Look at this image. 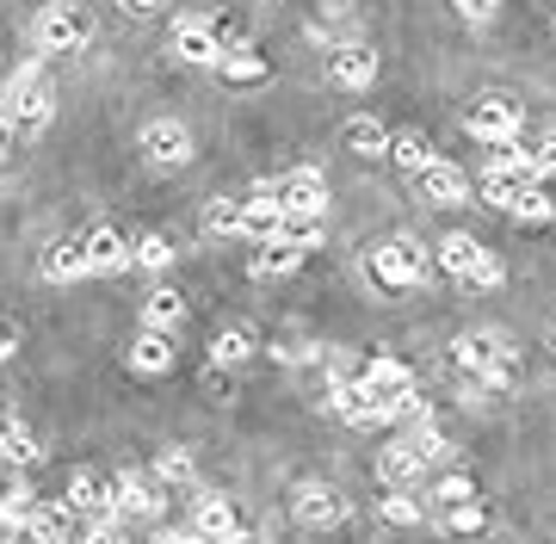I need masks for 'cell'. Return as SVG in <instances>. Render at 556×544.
Masks as SVG:
<instances>
[{
	"instance_id": "d590c367",
	"label": "cell",
	"mask_w": 556,
	"mask_h": 544,
	"mask_svg": "<svg viewBox=\"0 0 556 544\" xmlns=\"http://www.w3.org/2000/svg\"><path fill=\"white\" fill-rule=\"evenodd\" d=\"M439 520L452 526V532H482V502H464V507H445Z\"/></svg>"
},
{
	"instance_id": "6da1fadb",
	"label": "cell",
	"mask_w": 556,
	"mask_h": 544,
	"mask_svg": "<svg viewBox=\"0 0 556 544\" xmlns=\"http://www.w3.org/2000/svg\"><path fill=\"white\" fill-rule=\"evenodd\" d=\"M50 112H56V81L43 75L38 62H25L20 75H13V87H7V124L13 130H43Z\"/></svg>"
},
{
	"instance_id": "2e32d148",
	"label": "cell",
	"mask_w": 556,
	"mask_h": 544,
	"mask_svg": "<svg viewBox=\"0 0 556 544\" xmlns=\"http://www.w3.org/2000/svg\"><path fill=\"white\" fill-rule=\"evenodd\" d=\"M415 192L427 204H464L470 199V180H464V167H452V162H427L415 174Z\"/></svg>"
},
{
	"instance_id": "e0dca14e",
	"label": "cell",
	"mask_w": 556,
	"mask_h": 544,
	"mask_svg": "<svg viewBox=\"0 0 556 544\" xmlns=\"http://www.w3.org/2000/svg\"><path fill=\"white\" fill-rule=\"evenodd\" d=\"M229 532H241V520H236V507H229V495H204V502L192 507V539L223 544Z\"/></svg>"
},
{
	"instance_id": "d6986e66",
	"label": "cell",
	"mask_w": 556,
	"mask_h": 544,
	"mask_svg": "<svg viewBox=\"0 0 556 544\" xmlns=\"http://www.w3.org/2000/svg\"><path fill=\"white\" fill-rule=\"evenodd\" d=\"M167 365H174V341H167V328H142L137 341H130V371L161 378Z\"/></svg>"
},
{
	"instance_id": "f35d334b",
	"label": "cell",
	"mask_w": 556,
	"mask_h": 544,
	"mask_svg": "<svg viewBox=\"0 0 556 544\" xmlns=\"http://www.w3.org/2000/svg\"><path fill=\"white\" fill-rule=\"evenodd\" d=\"M457 7V20H470V25H489L501 13V0H452Z\"/></svg>"
},
{
	"instance_id": "f6af8a7d",
	"label": "cell",
	"mask_w": 556,
	"mask_h": 544,
	"mask_svg": "<svg viewBox=\"0 0 556 544\" xmlns=\"http://www.w3.org/2000/svg\"><path fill=\"white\" fill-rule=\"evenodd\" d=\"M161 544H192V539H161Z\"/></svg>"
},
{
	"instance_id": "ee69618b",
	"label": "cell",
	"mask_w": 556,
	"mask_h": 544,
	"mask_svg": "<svg viewBox=\"0 0 556 544\" xmlns=\"http://www.w3.org/2000/svg\"><path fill=\"white\" fill-rule=\"evenodd\" d=\"M223 544H254V539H248V532H229V539H223Z\"/></svg>"
},
{
	"instance_id": "cb8c5ba5",
	"label": "cell",
	"mask_w": 556,
	"mask_h": 544,
	"mask_svg": "<svg viewBox=\"0 0 556 544\" xmlns=\"http://www.w3.org/2000/svg\"><path fill=\"white\" fill-rule=\"evenodd\" d=\"M340 137H346V149H353V155H390V142H396L378 118H346V130H340Z\"/></svg>"
},
{
	"instance_id": "bcb514c9",
	"label": "cell",
	"mask_w": 556,
	"mask_h": 544,
	"mask_svg": "<svg viewBox=\"0 0 556 544\" xmlns=\"http://www.w3.org/2000/svg\"><path fill=\"white\" fill-rule=\"evenodd\" d=\"M551 353H556V334H551Z\"/></svg>"
},
{
	"instance_id": "7c38bea8",
	"label": "cell",
	"mask_w": 556,
	"mask_h": 544,
	"mask_svg": "<svg viewBox=\"0 0 556 544\" xmlns=\"http://www.w3.org/2000/svg\"><path fill=\"white\" fill-rule=\"evenodd\" d=\"M291 507H298V520L309 526V532H328V526L346 520V495H340V489H328V483H303Z\"/></svg>"
},
{
	"instance_id": "8d00e7d4",
	"label": "cell",
	"mask_w": 556,
	"mask_h": 544,
	"mask_svg": "<svg viewBox=\"0 0 556 544\" xmlns=\"http://www.w3.org/2000/svg\"><path fill=\"white\" fill-rule=\"evenodd\" d=\"M514 217H519V223H544V217H551V192H544V186H532V192L519 199Z\"/></svg>"
},
{
	"instance_id": "60d3db41",
	"label": "cell",
	"mask_w": 556,
	"mask_h": 544,
	"mask_svg": "<svg viewBox=\"0 0 556 544\" xmlns=\"http://www.w3.org/2000/svg\"><path fill=\"white\" fill-rule=\"evenodd\" d=\"M408 440H415V445H420V458H427V464H433V458H445V452H452V445L439 440L433 427H420V433H408Z\"/></svg>"
},
{
	"instance_id": "74e56055",
	"label": "cell",
	"mask_w": 556,
	"mask_h": 544,
	"mask_svg": "<svg viewBox=\"0 0 556 544\" xmlns=\"http://www.w3.org/2000/svg\"><path fill=\"white\" fill-rule=\"evenodd\" d=\"M161 477L167 483H192V452H161Z\"/></svg>"
},
{
	"instance_id": "1f68e13d",
	"label": "cell",
	"mask_w": 556,
	"mask_h": 544,
	"mask_svg": "<svg viewBox=\"0 0 556 544\" xmlns=\"http://www.w3.org/2000/svg\"><path fill=\"white\" fill-rule=\"evenodd\" d=\"M464 502H477V483L470 477H445V483L433 489V507L445 514V507H464Z\"/></svg>"
},
{
	"instance_id": "484cf974",
	"label": "cell",
	"mask_w": 556,
	"mask_h": 544,
	"mask_svg": "<svg viewBox=\"0 0 556 544\" xmlns=\"http://www.w3.org/2000/svg\"><path fill=\"white\" fill-rule=\"evenodd\" d=\"M390 155H396V167H408V174H420L427 162H439L433 149H427V137H420V130H402V137L390 142Z\"/></svg>"
},
{
	"instance_id": "7a4b0ae2",
	"label": "cell",
	"mask_w": 556,
	"mask_h": 544,
	"mask_svg": "<svg viewBox=\"0 0 556 544\" xmlns=\"http://www.w3.org/2000/svg\"><path fill=\"white\" fill-rule=\"evenodd\" d=\"M457 365L477 371V378H489V383H507L514 378V346H507L501 328H477V334L457 341Z\"/></svg>"
},
{
	"instance_id": "5b68a950",
	"label": "cell",
	"mask_w": 556,
	"mask_h": 544,
	"mask_svg": "<svg viewBox=\"0 0 556 544\" xmlns=\"http://www.w3.org/2000/svg\"><path fill=\"white\" fill-rule=\"evenodd\" d=\"M439 266L457 273L464 284H501V261L477 242V236H445V242H439Z\"/></svg>"
},
{
	"instance_id": "4dcf8cb0",
	"label": "cell",
	"mask_w": 556,
	"mask_h": 544,
	"mask_svg": "<svg viewBox=\"0 0 556 544\" xmlns=\"http://www.w3.org/2000/svg\"><path fill=\"white\" fill-rule=\"evenodd\" d=\"M278 236H285L291 248H303V254H309V248L321 242V217H285V229H278Z\"/></svg>"
},
{
	"instance_id": "ac0fdd59",
	"label": "cell",
	"mask_w": 556,
	"mask_h": 544,
	"mask_svg": "<svg viewBox=\"0 0 556 544\" xmlns=\"http://www.w3.org/2000/svg\"><path fill=\"white\" fill-rule=\"evenodd\" d=\"M80 273H93V254L80 236H62V242L43 248V279H80Z\"/></svg>"
},
{
	"instance_id": "d6a6232c",
	"label": "cell",
	"mask_w": 556,
	"mask_h": 544,
	"mask_svg": "<svg viewBox=\"0 0 556 544\" xmlns=\"http://www.w3.org/2000/svg\"><path fill=\"white\" fill-rule=\"evenodd\" d=\"M378 514H383L390 526H415V520H427V507H420V502H408V495H383V502H378Z\"/></svg>"
},
{
	"instance_id": "8fae6325",
	"label": "cell",
	"mask_w": 556,
	"mask_h": 544,
	"mask_svg": "<svg viewBox=\"0 0 556 544\" xmlns=\"http://www.w3.org/2000/svg\"><path fill=\"white\" fill-rule=\"evenodd\" d=\"M285 199H278L273 186H260V192H248L241 199V236H254V242H273L278 229H285Z\"/></svg>"
},
{
	"instance_id": "f546056e",
	"label": "cell",
	"mask_w": 556,
	"mask_h": 544,
	"mask_svg": "<svg viewBox=\"0 0 556 544\" xmlns=\"http://www.w3.org/2000/svg\"><path fill=\"white\" fill-rule=\"evenodd\" d=\"M204 229H211V236H241V204L217 199L211 211H204Z\"/></svg>"
},
{
	"instance_id": "9c48e42d",
	"label": "cell",
	"mask_w": 556,
	"mask_h": 544,
	"mask_svg": "<svg viewBox=\"0 0 556 544\" xmlns=\"http://www.w3.org/2000/svg\"><path fill=\"white\" fill-rule=\"evenodd\" d=\"M142 155H149L155 167H186L192 162V130L174 124V118H155L149 130H142Z\"/></svg>"
},
{
	"instance_id": "4fadbf2b",
	"label": "cell",
	"mask_w": 556,
	"mask_h": 544,
	"mask_svg": "<svg viewBox=\"0 0 556 544\" xmlns=\"http://www.w3.org/2000/svg\"><path fill=\"white\" fill-rule=\"evenodd\" d=\"M328 81L334 87H371L378 81V50H365V43H340V50H328Z\"/></svg>"
},
{
	"instance_id": "e575fe53",
	"label": "cell",
	"mask_w": 556,
	"mask_h": 544,
	"mask_svg": "<svg viewBox=\"0 0 556 544\" xmlns=\"http://www.w3.org/2000/svg\"><path fill=\"white\" fill-rule=\"evenodd\" d=\"M167 261H174V242H167V236H142L137 242V266H155L161 273Z\"/></svg>"
},
{
	"instance_id": "ab89813d",
	"label": "cell",
	"mask_w": 556,
	"mask_h": 544,
	"mask_svg": "<svg viewBox=\"0 0 556 544\" xmlns=\"http://www.w3.org/2000/svg\"><path fill=\"white\" fill-rule=\"evenodd\" d=\"M80 544H124V526H118V514H105V520H93V532Z\"/></svg>"
},
{
	"instance_id": "4316f807",
	"label": "cell",
	"mask_w": 556,
	"mask_h": 544,
	"mask_svg": "<svg viewBox=\"0 0 556 544\" xmlns=\"http://www.w3.org/2000/svg\"><path fill=\"white\" fill-rule=\"evenodd\" d=\"M223 75H229V81H260V75H266V62L254 56V50H248V43H236V50H223V62H217Z\"/></svg>"
},
{
	"instance_id": "3957f363",
	"label": "cell",
	"mask_w": 556,
	"mask_h": 544,
	"mask_svg": "<svg viewBox=\"0 0 556 544\" xmlns=\"http://www.w3.org/2000/svg\"><path fill=\"white\" fill-rule=\"evenodd\" d=\"M371 279L390 284V291H408V284L427 279V248L415 236H396V242L371 248Z\"/></svg>"
},
{
	"instance_id": "52a82bcc",
	"label": "cell",
	"mask_w": 556,
	"mask_h": 544,
	"mask_svg": "<svg viewBox=\"0 0 556 544\" xmlns=\"http://www.w3.org/2000/svg\"><path fill=\"white\" fill-rule=\"evenodd\" d=\"M223 50H229L223 25H211V20H179L174 25V56L179 62H192V68H217Z\"/></svg>"
},
{
	"instance_id": "9a60e30c",
	"label": "cell",
	"mask_w": 556,
	"mask_h": 544,
	"mask_svg": "<svg viewBox=\"0 0 556 544\" xmlns=\"http://www.w3.org/2000/svg\"><path fill=\"white\" fill-rule=\"evenodd\" d=\"M334 408H340V421H353V427H378V421H390L383 396H378V390H371L365 378H358V383H334Z\"/></svg>"
},
{
	"instance_id": "b9f144b4",
	"label": "cell",
	"mask_w": 556,
	"mask_h": 544,
	"mask_svg": "<svg viewBox=\"0 0 556 544\" xmlns=\"http://www.w3.org/2000/svg\"><path fill=\"white\" fill-rule=\"evenodd\" d=\"M532 167H538V174H556V137L532 149Z\"/></svg>"
},
{
	"instance_id": "277c9868",
	"label": "cell",
	"mask_w": 556,
	"mask_h": 544,
	"mask_svg": "<svg viewBox=\"0 0 556 544\" xmlns=\"http://www.w3.org/2000/svg\"><path fill=\"white\" fill-rule=\"evenodd\" d=\"M93 38V13L80 0H56L38 13V50H80Z\"/></svg>"
},
{
	"instance_id": "30bf717a",
	"label": "cell",
	"mask_w": 556,
	"mask_h": 544,
	"mask_svg": "<svg viewBox=\"0 0 556 544\" xmlns=\"http://www.w3.org/2000/svg\"><path fill=\"white\" fill-rule=\"evenodd\" d=\"M273 192L285 199V211H291V217H321V211H328V180H321L316 167H298V174H285Z\"/></svg>"
},
{
	"instance_id": "603a6c76",
	"label": "cell",
	"mask_w": 556,
	"mask_h": 544,
	"mask_svg": "<svg viewBox=\"0 0 556 544\" xmlns=\"http://www.w3.org/2000/svg\"><path fill=\"white\" fill-rule=\"evenodd\" d=\"M142 322L149 328H179L186 322V298H179L174 284H155V291L142 298Z\"/></svg>"
},
{
	"instance_id": "5bb4252c",
	"label": "cell",
	"mask_w": 556,
	"mask_h": 544,
	"mask_svg": "<svg viewBox=\"0 0 556 544\" xmlns=\"http://www.w3.org/2000/svg\"><path fill=\"white\" fill-rule=\"evenodd\" d=\"M112 507H118V520H155L161 507H167V495L149 477H118L112 483Z\"/></svg>"
},
{
	"instance_id": "83f0119b",
	"label": "cell",
	"mask_w": 556,
	"mask_h": 544,
	"mask_svg": "<svg viewBox=\"0 0 556 544\" xmlns=\"http://www.w3.org/2000/svg\"><path fill=\"white\" fill-rule=\"evenodd\" d=\"M248 353H254V341H248L241 328H223L217 341H211V365H241Z\"/></svg>"
},
{
	"instance_id": "ba28073f",
	"label": "cell",
	"mask_w": 556,
	"mask_h": 544,
	"mask_svg": "<svg viewBox=\"0 0 556 544\" xmlns=\"http://www.w3.org/2000/svg\"><path fill=\"white\" fill-rule=\"evenodd\" d=\"M464 130H470L477 142H514V130H519V105H514V100H501V93H489V100L470 105Z\"/></svg>"
},
{
	"instance_id": "7402d4cb",
	"label": "cell",
	"mask_w": 556,
	"mask_h": 544,
	"mask_svg": "<svg viewBox=\"0 0 556 544\" xmlns=\"http://www.w3.org/2000/svg\"><path fill=\"white\" fill-rule=\"evenodd\" d=\"M378 470L390 477V483H408V477H420V470H427V458H420L415 440H390L378 452Z\"/></svg>"
},
{
	"instance_id": "7bdbcfd3",
	"label": "cell",
	"mask_w": 556,
	"mask_h": 544,
	"mask_svg": "<svg viewBox=\"0 0 556 544\" xmlns=\"http://www.w3.org/2000/svg\"><path fill=\"white\" fill-rule=\"evenodd\" d=\"M124 7H130V13H155L161 0H124Z\"/></svg>"
},
{
	"instance_id": "d4e9b609",
	"label": "cell",
	"mask_w": 556,
	"mask_h": 544,
	"mask_svg": "<svg viewBox=\"0 0 556 544\" xmlns=\"http://www.w3.org/2000/svg\"><path fill=\"white\" fill-rule=\"evenodd\" d=\"M298 261H303V248H291L285 236H273V242L254 254V273H260V279H278V273H291Z\"/></svg>"
},
{
	"instance_id": "ffe728a7",
	"label": "cell",
	"mask_w": 556,
	"mask_h": 544,
	"mask_svg": "<svg viewBox=\"0 0 556 544\" xmlns=\"http://www.w3.org/2000/svg\"><path fill=\"white\" fill-rule=\"evenodd\" d=\"M68 507H75V514H93V520L118 514V507H112V489H105L93 470H75V477H68Z\"/></svg>"
},
{
	"instance_id": "f1b7e54d",
	"label": "cell",
	"mask_w": 556,
	"mask_h": 544,
	"mask_svg": "<svg viewBox=\"0 0 556 544\" xmlns=\"http://www.w3.org/2000/svg\"><path fill=\"white\" fill-rule=\"evenodd\" d=\"M68 514H75V507H68ZM68 514H62V507H31V532L50 539V544H68Z\"/></svg>"
},
{
	"instance_id": "836d02e7",
	"label": "cell",
	"mask_w": 556,
	"mask_h": 544,
	"mask_svg": "<svg viewBox=\"0 0 556 544\" xmlns=\"http://www.w3.org/2000/svg\"><path fill=\"white\" fill-rule=\"evenodd\" d=\"M31 458H38V445H31V433H25L20 421H7V464L20 470V464H31Z\"/></svg>"
},
{
	"instance_id": "44dd1931",
	"label": "cell",
	"mask_w": 556,
	"mask_h": 544,
	"mask_svg": "<svg viewBox=\"0 0 556 544\" xmlns=\"http://www.w3.org/2000/svg\"><path fill=\"white\" fill-rule=\"evenodd\" d=\"M87 254H93V273H118V266L137 261V248L124 242L118 229H93V236H87Z\"/></svg>"
},
{
	"instance_id": "8992f818",
	"label": "cell",
	"mask_w": 556,
	"mask_h": 544,
	"mask_svg": "<svg viewBox=\"0 0 556 544\" xmlns=\"http://www.w3.org/2000/svg\"><path fill=\"white\" fill-rule=\"evenodd\" d=\"M365 383L383 396V408H390V415H420L415 371H408L402 359H371V365H365Z\"/></svg>"
}]
</instances>
